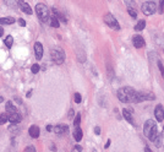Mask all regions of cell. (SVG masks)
Wrapping results in <instances>:
<instances>
[{
  "instance_id": "31",
  "label": "cell",
  "mask_w": 164,
  "mask_h": 152,
  "mask_svg": "<svg viewBox=\"0 0 164 152\" xmlns=\"http://www.w3.org/2000/svg\"><path fill=\"white\" fill-rule=\"evenodd\" d=\"M124 1H125L126 4H128V6H129V7H135V6H136V4H135L134 0H124Z\"/></svg>"
},
{
  "instance_id": "2",
  "label": "cell",
  "mask_w": 164,
  "mask_h": 152,
  "mask_svg": "<svg viewBox=\"0 0 164 152\" xmlns=\"http://www.w3.org/2000/svg\"><path fill=\"white\" fill-rule=\"evenodd\" d=\"M50 56H52V60L55 61L58 65H61L65 60V54L64 52L61 50L60 48H55V49H52L50 52Z\"/></svg>"
},
{
  "instance_id": "4",
  "label": "cell",
  "mask_w": 164,
  "mask_h": 152,
  "mask_svg": "<svg viewBox=\"0 0 164 152\" xmlns=\"http://www.w3.org/2000/svg\"><path fill=\"white\" fill-rule=\"evenodd\" d=\"M124 91L126 92L129 97V101L130 103H138L140 102V98H138V92L136 90L131 88V87H124Z\"/></svg>"
},
{
  "instance_id": "5",
  "label": "cell",
  "mask_w": 164,
  "mask_h": 152,
  "mask_svg": "<svg viewBox=\"0 0 164 152\" xmlns=\"http://www.w3.org/2000/svg\"><path fill=\"white\" fill-rule=\"evenodd\" d=\"M104 22L108 25L110 28H113V30H120V26H119V22L115 20V17L112 15V14H106L104 16Z\"/></svg>"
},
{
  "instance_id": "19",
  "label": "cell",
  "mask_w": 164,
  "mask_h": 152,
  "mask_svg": "<svg viewBox=\"0 0 164 152\" xmlns=\"http://www.w3.org/2000/svg\"><path fill=\"white\" fill-rule=\"evenodd\" d=\"M5 109H6V113H15V112H17V110H16V107H15L14 104H12V102H11V101L6 102Z\"/></svg>"
},
{
  "instance_id": "16",
  "label": "cell",
  "mask_w": 164,
  "mask_h": 152,
  "mask_svg": "<svg viewBox=\"0 0 164 152\" xmlns=\"http://www.w3.org/2000/svg\"><path fill=\"white\" fill-rule=\"evenodd\" d=\"M82 130H81V128L80 126H76V129H75V131H73V137H75V140L76 141H81L82 140Z\"/></svg>"
},
{
  "instance_id": "20",
  "label": "cell",
  "mask_w": 164,
  "mask_h": 152,
  "mask_svg": "<svg viewBox=\"0 0 164 152\" xmlns=\"http://www.w3.org/2000/svg\"><path fill=\"white\" fill-rule=\"evenodd\" d=\"M15 22V19L12 17H1L0 19V25H12Z\"/></svg>"
},
{
  "instance_id": "37",
  "label": "cell",
  "mask_w": 164,
  "mask_h": 152,
  "mask_svg": "<svg viewBox=\"0 0 164 152\" xmlns=\"http://www.w3.org/2000/svg\"><path fill=\"white\" fill-rule=\"evenodd\" d=\"M75 150H79V151H82V147H81V146H75Z\"/></svg>"
},
{
  "instance_id": "22",
  "label": "cell",
  "mask_w": 164,
  "mask_h": 152,
  "mask_svg": "<svg viewBox=\"0 0 164 152\" xmlns=\"http://www.w3.org/2000/svg\"><path fill=\"white\" fill-rule=\"evenodd\" d=\"M145 27H146V21H143V20H140V21L137 22L136 26H135V30H136V31H142Z\"/></svg>"
},
{
  "instance_id": "7",
  "label": "cell",
  "mask_w": 164,
  "mask_h": 152,
  "mask_svg": "<svg viewBox=\"0 0 164 152\" xmlns=\"http://www.w3.org/2000/svg\"><path fill=\"white\" fill-rule=\"evenodd\" d=\"M33 49H34V55H36V59L40 60V59H42V56H43V46H42V43L36 42V44H34Z\"/></svg>"
},
{
  "instance_id": "8",
  "label": "cell",
  "mask_w": 164,
  "mask_h": 152,
  "mask_svg": "<svg viewBox=\"0 0 164 152\" xmlns=\"http://www.w3.org/2000/svg\"><path fill=\"white\" fill-rule=\"evenodd\" d=\"M154 115H155V119H157L158 121H163V119H164V109H163L162 104H158L157 107H155Z\"/></svg>"
},
{
  "instance_id": "6",
  "label": "cell",
  "mask_w": 164,
  "mask_h": 152,
  "mask_svg": "<svg viewBox=\"0 0 164 152\" xmlns=\"http://www.w3.org/2000/svg\"><path fill=\"white\" fill-rule=\"evenodd\" d=\"M17 6L24 12V14L32 15V9H31V6L28 5V4L24 1V0H19V1H17Z\"/></svg>"
},
{
  "instance_id": "9",
  "label": "cell",
  "mask_w": 164,
  "mask_h": 152,
  "mask_svg": "<svg viewBox=\"0 0 164 152\" xmlns=\"http://www.w3.org/2000/svg\"><path fill=\"white\" fill-rule=\"evenodd\" d=\"M132 43H134V46L136 47V48H142V47H145V39H143V37H141L140 35H137V36H135L134 38H132Z\"/></svg>"
},
{
  "instance_id": "34",
  "label": "cell",
  "mask_w": 164,
  "mask_h": 152,
  "mask_svg": "<svg viewBox=\"0 0 164 152\" xmlns=\"http://www.w3.org/2000/svg\"><path fill=\"white\" fill-rule=\"evenodd\" d=\"M94 133H96V135L101 134V128H99V126H96V128H94Z\"/></svg>"
},
{
  "instance_id": "40",
  "label": "cell",
  "mask_w": 164,
  "mask_h": 152,
  "mask_svg": "<svg viewBox=\"0 0 164 152\" xmlns=\"http://www.w3.org/2000/svg\"><path fill=\"white\" fill-rule=\"evenodd\" d=\"M47 130H48V131H50V130H52V126H50V125L47 126Z\"/></svg>"
},
{
  "instance_id": "35",
  "label": "cell",
  "mask_w": 164,
  "mask_h": 152,
  "mask_svg": "<svg viewBox=\"0 0 164 152\" xmlns=\"http://www.w3.org/2000/svg\"><path fill=\"white\" fill-rule=\"evenodd\" d=\"M26 151H33V152H36V149H34V147H32V146H28V147H26Z\"/></svg>"
},
{
  "instance_id": "18",
  "label": "cell",
  "mask_w": 164,
  "mask_h": 152,
  "mask_svg": "<svg viewBox=\"0 0 164 152\" xmlns=\"http://www.w3.org/2000/svg\"><path fill=\"white\" fill-rule=\"evenodd\" d=\"M48 23L52 27H55V28H58V27L60 26V25H59V20L56 19L54 15H53V16H50V17H49V22H48Z\"/></svg>"
},
{
  "instance_id": "28",
  "label": "cell",
  "mask_w": 164,
  "mask_h": 152,
  "mask_svg": "<svg viewBox=\"0 0 164 152\" xmlns=\"http://www.w3.org/2000/svg\"><path fill=\"white\" fill-rule=\"evenodd\" d=\"M128 11H129V14H130V16H131L132 19H136V17H137V12L135 11V10H132V7H129Z\"/></svg>"
},
{
  "instance_id": "36",
  "label": "cell",
  "mask_w": 164,
  "mask_h": 152,
  "mask_svg": "<svg viewBox=\"0 0 164 152\" xmlns=\"http://www.w3.org/2000/svg\"><path fill=\"white\" fill-rule=\"evenodd\" d=\"M4 35V28L3 27H0V37H1Z\"/></svg>"
},
{
  "instance_id": "32",
  "label": "cell",
  "mask_w": 164,
  "mask_h": 152,
  "mask_svg": "<svg viewBox=\"0 0 164 152\" xmlns=\"http://www.w3.org/2000/svg\"><path fill=\"white\" fill-rule=\"evenodd\" d=\"M158 68H159V70H161L162 76L164 77V66H163V64H162V61H161V60H158Z\"/></svg>"
},
{
  "instance_id": "24",
  "label": "cell",
  "mask_w": 164,
  "mask_h": 152,
  "mask_svg": "<svg viewBox=\"0 0 164 152\" xmlns=\"http://www.w3.org/2000/svg\"><path fill=\"white\" fill-rule=\"evenodd\" d=\"M7 120H9V118H7V114H6V113H3L1 115H0V125L5 124Z\"/></svg>"
},
{
  "instance_id": "26",
  "label": "cell",
  "mask_w": 164,
  "mask_h": 152,
  "mask_svg": "<svg viewBox=\"0 0 164 152\" xmlns=\"http://www.w3.org/2000/svg\"><path fill=\"white\" fill-rule=\"evenodd\" d=\"M81 124V114H76V118H75V120H73V125L75 126H80Z\"/></svg>"
},
{
  "instance_id": "3",
  "label": "cell",
  "mask_w": 164,
  "mask_h": 152,
  "mask_svg": "<svg viewBox=\"0 0 164 152\" xmlns=\"http://www.w3.org/2000/svg\"><path fill=\"white\" fill-rule=\"evenodd\" d=\"M142 11H143V14L147 15V16H151V15H153L155 11H157V5H155V3L154 1H146V3H143L142 4Z\"/></svg>"
},
{
  "instance_id": "39",
  "label": "cell",
  "mask_w": 164,
  "mask_h": 152,
  "mask_svg": "<svg viewBox=\"0 0 164 152\" xmlns=\"http://www.w3.org/2000/svg\"><path fill=\"white\" fill-rule=\"evenodd\" d=\"M109 145H110V140H108V142H106V145H105V147H109Z\"/></svg>"
},
{
  "instance_id": "10",
  "label": "cell",
  "mask_w": 164,
  "mask_h": 152,
  "mask_svg": "<svg viewBox=\"0 0 164 152\" xmlns=\"http://www.w3.org/2000/svg\"><path fill=\"white\" fill-rule=\"evenodd\" d=\"M118 98L120 100V102H122V103H130L129 97H128V94H126V92L124 91V88L118 90Z\"/></svg>"
},
{
  "instance_id": "11",
  "label": "cell",
  "mask_w": 164,
  "mask_h": 152,
  "mask_svg": "<svg viewBox=\"0 0 164 152\" xmlns=\"http://www.w3.org/2000/svg\"><path fill=\"white\" fill-rule=\"evenodd\" d=\"M9 120L12 123V124H19L20 121H21V115L19 114V112H15V113H9Z\"/></svg>"
},
{
  "instance_id": "29",
  "label": "cell",
  "mask_w": 164,
  "mask_h": 152,
  "mask_svg": "<svg viewBox=\"0 0 164 152\" xmlns=\"http://www.w3.org/2000/svg\"><path fill=\"white\" fill-rule=\"evenodd\" d=\"M159 9H158V12L159 14H163V10H164V0H159Z\"/></svg>"
},
{
  "instance_id": "42",
  "label": "cell",
  "mask_w": 164,
  "mask_h": 152,
  "mask_svg": "<svg viewBox=\"0 0 164 152\" xmlns=\"http://www.w3.org/2000/svg\"><path fill=\"white\" fill-rule=\"evenodd\" d=\"M0 102H3V97H0Z\"/></svg>"
},
{
  "instance_id": "23",
  "label": "cell",
  "mask_w": 164,
  "mask_h": 152,
  "mask_svg": "<svg viewBox=\"0 0 164 152\" xmlns=\"http://www.w3.org/2000/svg\"><path fill=\"white\" fill-rule=\"evenodd\" d=\"M4 43H5V46L7 48H11L12 47V43H14V38H12V36H7L5 40H4Z\"/></svg>"
},
{
  "instance_id": "13",
  "label": "cell",
  "mask_w": 164,
  "mask_h": 152,
  "mask_svg": "<svg viewBox=\"0 0 164 152\" xmlns=\"http://www.w3.org/2000/svg\"><path fill=\"white\" fill-rule=\"evenodd\" d=\"M28 133H30V136L32 139H37L39 136V128L37 125H32L30 130H28Z\"/></svg>"
},
{
  "instance_id": "21",
  "label": "cell",
  "mask_w": 164,
  "mask_h": 152,
  "mask_svg": "<svg viewBox=\"0 0 164 152\" xmlns=\"http://www.w3.org/2000/svg\"><path fill=\"white\" fill-rule=\"evenodd\" d=\"M52 11H53V14H54V16H55V17L58 19V20H61V21H63V22H66V19H65L64 16H63V14H60V12H59L58 10L53 9Z\"/></svg>"
},
{
  "instance_id": "25",
  "label": "cell",
  "mask_w": 164,
  "mask_h": 152,
  "mask_svg": "<svg viewBox=\"0 0 164 152\" xmlns=\"http://www.w3.org/2000/svg\"><path fill=\"white\" fill-rule=\"evenodd\" d=\"M4 3L6 4V5H9L10 7H16L17 5H16V0H3Z\"/></svg>"
},
{
  "instance_id": "33",
  "label": "cell",
  "mask_w": 164,
  "mask_h": 152,
  "mask_svg": "<svg viewBox=\"0 0 164 152\" xmlns=\"http://www.w3.org/2000/svg\"><path fill=\"white\" fill-rule=\"evenodd\" d=\"M19 23H20V26H22V27L26 26V21H24L23 19H19Z\"/></svg>"
},
{
  "instance_id": "15",
  "label": "cell",
  "mask_w": 164,
  "mask_h": 152,
  "mask_svg": "<svg viewBox=\"0 0 164 152\" xmlns=\"http://www.w3.org/2000/svg\"><path fill=\"white\" fill-rule=\"evenodd\" d=\"M67 130H69V128L66 125H58L54 128V133H56V134H64L65 133L66 134Z\"/></svg>"
},
{
  "instance_id": "14",
  "label": "cell",
  "mask_w": 164,
  "mask_h": 152,
  "mask_svg": "<svg viewBox=\"0 0 164 152\" xmlns=\"http://www.w3.org/2000/svg\"><path fill=\"white\" fill-rule=\"evenodd\" d=\"M157 136H158V130H157V125H154L153 128L151 129V131H149V134H148V136H147V137H148L151 141H153Z\"/></svg>"
},
{
  "instance_id": "30",
  "label": "cell",
  "mask_w": 164,
  "mask_h": 152,
  "mask_svg": "<svg viewBox=\"0 0 164 152\" xmlns=\"http://www.w3.org/2000/svg\"><path fill=\"white\" fill-rule=\"evenodd\" d=\"M73 98H75V102L76 103H81V101H82V98H81V94L80 93H75L73 94Z\"/></svg>"
},
{
  "instance_id": "17",
  "label": "cell",
  "mask_w": 164,
  "mask_h": 152,
  "mask_svg": "<svg viewBox=\"0 0 164 152\" xmlns=\"http://www.w3.org/2000/svg\"><path fill=\"white\" fill-rule=\"evenodd\" d=\"M122 115H124V118L130 123V124H134V119H132V115H131L130 110H128V109H122Z\"/></svg>"
},
{
  "instance_id": "1",
  "label": "cell",
  "mask_w": 164,
  "mask_h": 152,
  "mask_svg": "<svg viewBox=\"0 0 164 152\" xmlns=\"http://www.w3.org/2000/svg\"><path fill=\"white\" fill-rule=\"evenodd\" d=\"M36 12H37V15H38L39 20L43 23H48L49 22V17H50V15H49L48 7L44 5V4H42V3L37 4V5H36Z\"/></svg>"
},
{
  "instance_id": "38",
  "label": "cell",
  "mask_w": 164,
  "mask_h": 152,
  "mask_svg": "<svg viewBox=\"0 0 164 152\" xmlns=\"http://www.w3.org/2000/svg\"><path fill=\"white\" fill-rule=\"evenodd\" d=\"M72 115H73V110L71 109V110H70V113H69V117H72Z\"/></svg>"
},
{
  "instance_id": "12",
  "label": "cell",
  "mask_w": 164,
  "mask_h": 152,
  "mask_svg": "<svg viewBox=\"0 0 164 152\" xmlns=\"http://www.w3.org/2000/svg\"><path fill=\"white\" fill-rule=\"evenodd\" d=\"M154 125H155V124H154V121L152 120V119H149V120H147V121L145 123V125H143V134H145L146 136H148V134H149L151 129H152Z\"/></svg>"
},
{
  "instance_id": "41",
  "label": "cell",
  "mask_w": 164,
  "mask_h": 152,
  "mask_svg": "<svg viewBox=\"0 0 164 152\" xmlns=\"http://www.w3.org/2000/svg\"><path fill=\"white\" fill-rule=\"evenodd\" d=\"M162 136L164 137V128H163V133H162Z\"/></svg>"
},
{
  "instance_id": "27",
  "label": "cell",
  "mask_w": 164,
  "mask_h": 152,
  "mask_svg": "<svg viewBox=\"0 0 164 152\" xmlns=\"http://www.w3.org/2000/svg\"><path fill=\"white\" fill-rule=\"evenodd\" d=\"M39 64H33L32 65V68H31V71H32V74H38V71H39Z\"/></svg>"
}]
</instances>
